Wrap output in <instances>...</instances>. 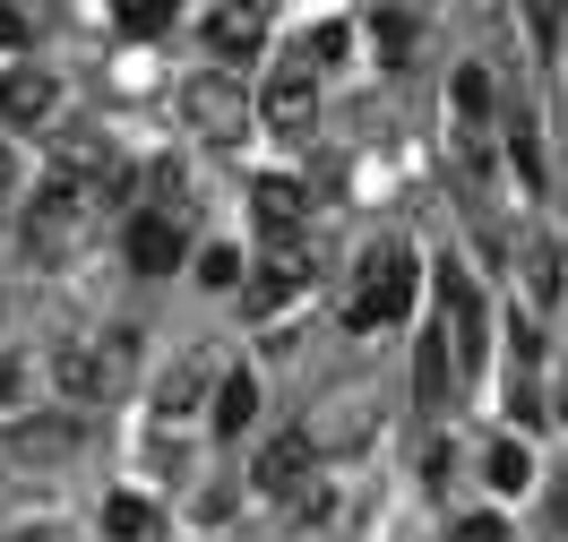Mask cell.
<instances>
[{
	"instance_id": "1",
	"label": "cell",
	"mask_w": 568,
	"mask_h": 542,
	"mask_svg": "<svg viewBox=\"0 0 568 542\" xmlns=\"http://www.w3.org/2000/svg\"><path fill=\"white\" fill-rule=\"evenodd\" d=\"M87 224H95V198L70 190V181H43L36 198H27V258H36V267H61V258L87 242Z\"/></svg>"
},
{
	"instance_id": "2",
	"label": "cell",
	"mask_w": 568,
	"mask_h": 542,
	"mask_svg": "<svg viewBox=\"0 0 568 542\" xmlns=\"http://www.w3.org/2000/svg\"><path fill=\"white\" fill-rule=\"evenodd\" d=\"M405 301H414V250H371L362 258V285H354V310L345 319L354 327H388V319H405Z\"/></svg>"
},
{
	"instance_id": "3",
	"label": "cell",
	"mask_w": 568,
	"mask_h": 542,
	"mask_svg": "<svg viewBox=\"0 0 568 542\" xmlns=\"http://www.w3.org/2000/svg\"><path fill=\"white\" fill-rule=\"evenodd\" d=\"M130 361H139V336H130V327H112L104 345H61V388H70V397H104V388L130 379Z\"/></svg>"
},
{
	"instance_id": "4",
	"label": "cell",
	"mask_w": 568,
	"mask_h": 542,
	"mask_svg": "<svg viewBox=\"0 0 568 542\" xmlns=\"http://www.w3.org/2000/svg\"><path fill=\"white\" fill-rule=\"evenodd\" d=\"M439 336H448V354H457V370L465 361H483V293H474V276L465 267H439Z\"/></svg>"
},
{
	"instance_id": "5",
	"label": "cell",
	"mask_w": 568,
	"mask_h": 542,
	"mask_svg": "<svg viewBox=\"0 0 568 542\" xmlns=\"http://www.w3.org/2000/svg\"><path fill=\"white\" fill-rule=\"evenodd\" d=\"M258 112H267V130H284V139H311V121H320V70H311V61H284V70L267 78Z\"/></svg>"
},
{
	"instance_id": "6",
	"label": "cell",
	"mask_w": 568,
	"mask_h": 542,
	"mask_svg": "<svg viewBox=\"0 0 568 542\" xmlns=\"http://www.w3.org/2000/svg\"><path fill=\"white\" fill-rule=\"evenodd\" d=\"M302 285H311V258H302V242H276V250L258 258V276H250V310L267 319V310H284Z\"/></svg>"
},
{
	"instance_id": "7",
	"label": "cell",
	"mask_w": 568,
	"mask_h": 542,
	"mask_svg": "<svg viewBox=\"0 0 568 542\" xmlns=\"http://www.w3.org/2000/svg\"><path fill=\"white\" fill-rule=\"evenodd\" d=\"M311 466H320V448H311V431H284L267 457H258V491L267 500H293L302 482H311Z\"/></svg>"
},
{
	"instance_id": "8",
	"label": "cell",
	"mask_w": 568,
	"mask_h": 542,
	"mask_svg": "<svg viewBox=\"0 0 568 542\" xmlns=\"http://www.w3.org/2000/svg\"><path fill=\"white\" fill-rule=\"evenodd\" d=\"M258 43H267V9H258V0H224V9L207 18V52L215 61H242V52H258Z\"/></svg>"
},
{
	"instance_id": "9",
	"label": "cell",
	"mask_w": 568,
	"mask_h": 542,
	"mask_svg": "<svg viewBox=\"0 0 568 542\" xmlns=\"http://www.w3.org/2000/svg\"><path fill=\"white\" fill-rule=\"evenodd\" d=\"M181 112H190L207 139H233V130H242V86H233V78H190Z\"/></svg>"
},
{
	"instance_id": "10",
	"label": "cell",
	"mask_w": 568,
	"mask_h": 542,
	"mask_svg": "<svg viewBox=\"0 0 568 542\" xmlns=\"http://www.w3.org/2000/svg\"><path fill=\"white\" fill-rule=\"evenodd\" d=\"M181 250H190V233H181V216H164V207L130 224V267H146V276L181 267Z\"/></svg>"
},
{
	"instance_id": "11",
	"label": "cell",
	"mask_w": 568,
	"mask_h": 542,
	"mask_svg": "<svg viewBox=\"0 0 568 542\" xmlns=\"http://www.w3.org/2000/svg\"><path fill=\"white\" fill-rule=\"evenodd\" d=\"M250 207H258V224H267V242H293L302 224H311V198H302V181L267 173L258 190H250Z\"/></svg>"
},
{
	"instance_id": "12",
	"label": "cell",
	"mask_w": 568,
	"mask_h": 542,
	"mask_svg": "<svg viewBox=\"0 0 568 542\" xmlns=\"http://www.w3.org/2000/svg\"><path fill=\"white\" fill-rule=\"evenodd\" d=\"M52 104H61V86H52L43 70H9V78H0V121H9V130L52 121Z\"/></svg>"
},
{
	"instance_id": "13",
	"label": "cell",
	"mask_w": 568,
	"mask_h": 542,
	"mask_svg": "<svg viewBox=\"0 0 568 542\" xmlns=\"http://www.w3.org/2000/svg\"><path fill=\"white\" fill-rule=\"evenodd\" d=\"M448 388H457V354H448V336L430 327L423 345H414V405H423V413H439V405H448Z\"/></svg>"
},
{
	"instance_id": "14",
	"label": "cell",
	"mask_w": 568,
	"mask_h": 542,
	"mask_svg": "<svg viewBox=\"0 0 568 542\" xmlns=\"http://www.w3.org/2000/svg\"><path fill=\"white\" fill-rule=\"evenodd\" d=\"M560 285H568V250L551 242V233H534L526 242V293L534 301H560Z\"/></svg>"
},
{
	"instance_id": "15",
	"label": "cell",
	"mask_w": 568,
	"mask_h": 542,
	"mask_svg": "<svg viewBox=\"0 0 568 542\" xmlns=\"http://www.w3.org/2000/svg\"><path fill=\"white\" fill-rule=\"evenodd\" d=\"M250 413H258V379H250V370L215 379V431H224V439H242V431H250Z\"/></svg>"
},
{
	"instance_id": "16",
	"label": "cell",
	"mask_w": 568,
	"mask_h": 542,
	"mask_svg": "<svg viewBox=\"0 0 568 542\" xmlns=\"http://www.w3.org/2000/svg\"><path fill=\"white\" fill-rule=\"evenodd\" d=\"M104 534L112 542H146V534H155V508L130 500V491H112V500H104Z\"/></svg>"
},
{
	"instance_id": "17",
	"label": "cell",
	"mask_w": 568,
	"mask_h": 542,
	"mask_svg": "<svg viewBox=\"0 0 568 542\" xmlns=\"http://www.w3.org/2000/svg\"><path fill=\"white\" fill-rule=\"evenodd\" d=\"M483 473H491V491H526V482H534L526 439H499V448H491V466H483Z\"/></svg>"
},
{
	"instance_id": "18",
	"label": "cell",
	"mask_w": 568,
	"mask_h": 542,
	"mask_svg": "<svg viewBox=\"0 0 568 542\" xmlns=\"http://www.w3.org/2000/svg\"><path fill=\"white\" fill-rule=\"evenodd\" d=\"M508 413H517V431H534V422L551 413V397H542V379H534V370H508Z\"/></svg>"
},
{
	"instance_id": "19",
	"label": "cell",
	"mask_w": 568,
	"mask_h": 542,
	"mask_svg": "<svg viewBox=\"0 0 568 542\" xmlns=\"http://www.w3.org/2000/svg\"><path fill=\"white\" fill-rule=\"evenodd\" d=\"M112 18H121V35H164L173 27V0H112Z\"/></svg>"
},
{
	"instance_id": "20",
	"label": "cell",
	"mask_w": 568,
	"mask_h": 542,
	"mask_svg": "<svg viewBox=\"0 0 568 542\" xmlns=\"http://www.w3.org/2000/svg\"><path fill=\"white\" fill-rule=\"evenodd\" d=\"M526 27H534V52H560V27H568V0H526Z\"/></svg>"
},
{
	"instance_id": "21",
	"label": "cell",
	"mask_w": 568,
	"mask_h": 542,
	"mask_svg": "<svg viewBox=\"0 0 568 542\" xmlns=\"http://www.w3.org/2000/svg\"><path fill=\"white\" fill-rule=\"evenodd\" d=\"M457 112H465V130H483V112H491V78L483 70H457Z\"/></svg>"
},
{
	"instance_id": "22",
	"label": "cell",
	"mask_w": 568,
	"mask_h": 542,
	"mask_svg": "<svg viewBox=\"0 0 568 542\" xmlns=\"http://www.w3.org/2000/svg\"><path fill=\"white\" fill-rule=\"evenodd\" d=\"M508 155H517L526 190H542V146H534V121H517V130H508Z\"/></svg>"
},
{
	"instance_id": "23",
	"label": "cell",
	"mask_w": 568,
	"mask_h": 542,
	"mask_svg": "<svg viewBox=\"0 0 568 542\" xmlns=\"http://www.w3.org/2000/svg\"><path fill=\"white\" fill-rule=\"evenodd\" d=\"M534 361H542V327L517 319V327H508V370H534Z\"/></svg>"
},
{
	"instance_id": "24",
	"label": "cell",
	"mask_w": 568,
	"mask_h": 542,
	"mask_svg": "<svg viewBox=\"0 0 568 542\" xmlns=\"http://www.w3.org/2000/svg\"><path fill=\"white\" fill-rule=\"evenodd\" d=\"M345 43H354V35H345V27H320V35H311V52H302V61H311V70H320V61H345Z\"/></svg>"
},
{
	"instance_id": "25",
	"label": "cell",
	"mask_w": 568,
	"mask_h": 542,
	"mask_svg": "<svg viewBox=\"0 0 568 542\" xmlns=\"http://www.w3.org/2000/svg\"><path fill=\"white\" fill-rule=\"evenodd\" d=\"M199 276H207V285H242V258H233V250H207V258H199Z\"/></svg>"
},
{
	"instance_id": "26",
	"label": "cell",
	"mask_w": 568,
	"mask_h": 542,
	"mask_svg": "<svg viewBox=\"0 0 568 542\" xmlns=\"http://www.w3.org/2000/svg\"><path fill=\"white\" fill-rule=\"evenodd\" d=\"M457 542H508V525H499V517H465Z\"/></svg>"
},
{
	"instance_id": "27",
	"label": "cell",
	"mask_w": 568,
	"mask_h": 542,
	"mask_svg": "<svg viewBox=\"0 0 568 542\" xmlns=\"http://www.w3.org/2000/svg\"><path fill=\"white\" fill-rule=\"evenodd\" d=\"M551 534H568V466H551Z\"/></svg>"
},
{
	"instance_id": "28",
	"label": "cell",
	"mask_w": 568,
	"mask_h": 542,
	"mask_svg": "<svg viewBox=\"0 0 568 542\" xmlns=\"http://www.w3.org/2000/svg\"><path fill=\"white\" fill-rule=\"evenodd\" d=\"M190 397H199V370H181L173 388H164V413H190Z\"/></svg>"
},
{
	"instance_id": "29",
	"label": "cell",
	"mask_w": 568,
	"mask_h": 542,
	"mask_svg": "<svg viewBox=\"0 0 568 542\" xmlns=\"http://www.w3.org/2000/svg\"><path fill=\"white\" fill-rule=\"evenodd\" d=\"M18 43H27V18H18V9H0V52H18Z\"/></svg>"
},
{
	"instance_id": "30",
	"label": "cell",
	"mask_w": 568,
	"mask_h": 542,
	"mask_svg": "<svg viewBox=\"0 0 568 542\" xmlns=\"http://www.w3.org/2000/svg\"><path fill=\"white\" fill-rule=\"evenodd\" d=\"M9 397H18V361L0 354V405H9Z\"/></svg>"
},
{
	"instance_id": "31",
	"label": "cell",
	"mask_w": 568,
	"mask_h": 542,
	"mask_svg": "<svg viewBox=\"0 0 568 542\" xmlns=\"http://www.w3.org/2000/svg\"><path fill=\"white\" fill-rule=\"evenodd\" d=\"M551 413H568V388H560V405H551Z\"/></svg>"
}]
</instances>
